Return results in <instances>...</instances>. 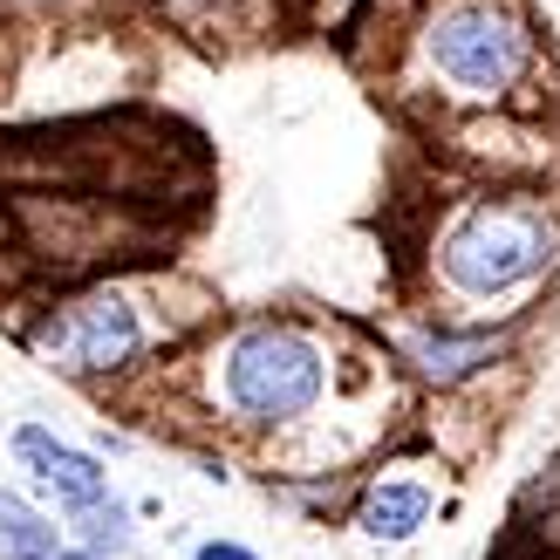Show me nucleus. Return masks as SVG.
Instances as JSON below:
<instances>
[{
  "label": "nucleus",
  "mask_w": 560,
  "mask_h": 560,
  "mask_svg": "<svg viewBox=\"0 0 560 560\" xmlns=\"http://www.w3.org/2000/svg\"><path fill=\"white\" fill-rule=\"evenodd\" d=\"M560 260V219L534 191H506V199H479L458 212V226L438 240V273L458 301H499L520 294Z\"/></svg>",
  "instance_id": "2"
},
{
  "label": "nucleus",
  "mask_w": 560,
  "mask_h": 560,
  "mask_svg": "<svg viewBox=\"0 0 560 560\" xmlns=\"http://www.w3.org/2000/svg\"><path fill=\"white\" fill-rule=\"evenodd\" d=\"M144 342H151L144 315H137V301L117 294V288H96L69 307H55L35 328V355L62 376H117L144 355Z\"/></svg>",
  "instance_id": "4"
},
{
  "label": "nucleus",
  "mask_w": 560,
  "mask_h": 560,
  "mask_svg": "<svg viewBox=\"0 0 560 560\" xmlns=\"http://www.w3.org/2000/svg\"><path fill=\"white\" fill-rule=\"evenodd\" d=\"M62 547H75V540L55 526V513H42L14 486H0V560H48Z\"/></svg>",
  "instance_id": "8"
},
{
  "label": "nucleus",
  "mask_w": 560,
  "mask_h": 560,
  "mask_svg": "<svg viewBox=\"0 0 560 560\" xmlns=\"http://www.w3.org/2000/svg\"><path fill=\"white\" fill-rule=\"evenodd\" d=\"M8 444H14V465L35 479L42 499H55L62 520H82V513H96L103 499H117V492H109L103 458L82 452V444H69V438H55L48 424H14Z\"/></svg>",
  "instance_id": "5"
},
{
  "label": "nucleus",
  "mask_w": 560,
  "mask_h": 560,
  "mask_svg": "<svg viewBox=\"0 0 560 560\" xmlns=\"http://www.w3.org/2000/svg\"><path fill=\"white\" fill-rule=\"evenodd\" d=\"M438 513V492L431 486H417V479H383L362 492V506H355V526H362V540H376V547H404L417 540L431 526Z\"/></svg>",
  "instance_id": "7"
},
{
  "label": "nucleus",
  "mask_w": 560,
  "mask_h": 560,
  "mask_svg": "<svg viewBox=\"0 0 560 560\" xmlns=\"http://www.w3.org/2000/svg\"><path fill=\"white\" fill-rule=\"evenodd\" d=\"M75 526V547H90V553H103V560H124L130 547H137V513L124 506V499H103L96 513H82V520H69Z\"/></svg>",
  "instance_id": "9"
},
{
  "label": "nucleus",
  "mask_w": 560,
  "mask_h": 560,
  "mask_svg": "<svg viewBox=\"0 0 560 560\" xmlns=\"http://www.w3.org/2000/svg\"><path fill=\"white\" fill-rule=\"evenodd\" d=\"M513 342V328H417L404 355L417 362V376L438 389H458L465 376H479L486 362H499Z\"/></svg>",
  "instance_id": "6"
},
{
  "label": "nucleus",
  "mask_w": 560,
  "mask_h": 560,
  "mask_svg": "<svg viewBox=\"0 0 560 560\" xmlns=\"http://www.w3.org/2000/svg\"><path fill=\"white\" fill-rule=\"evenodd\" d=\"M424 62L458 103H506L534 75V21L513 0H438Z\"/></svg>",
  "instance_id": "3"
},
{
  "label": "nucleus",
  "mask_w": 560,
  "mask_h": 560,
  "mask_svg": "<svg viewBox=\"0 0 560 560\" xmlns=\"http://www.w3.org/2000/svg\"><path fill=\"white\" fill-rule=\"evenodd\" d=\"M191 560H260V553L246 547V540H199V547H191Z\"/></svg>",
  "instance_id": "10"
},
{
  "label": "nucleus",
  "mask_w": 560,
  "mask_h": 560,
  "mask_svg": "<svg viewBox=\"0 0 560 560\" xmlns=\"http://www.w3.org/2000/svg\"><path fill=\"white\" fill-rule=\"evenodd\" d=\"M48 560H103V553H90V547H62V553H48Z\"/></svg>",
  "instance_id": "11"
},
{
  "label": "nucleus",
  "mask_w": 560,
  "mask_h": 560,
  "mask_svg": "<svg viewBox=\"0 0 560 560\" xmlns=\"http://www.w3.org/2000/svg\"><path fill=\"white\" fill-rule=\"evenodd\" d=\"M212 397L233 424L288 431L328 397V349L294 322H246L219 342Z\"/></svg>",
  "instance_id": "1"
}]
</instances>
